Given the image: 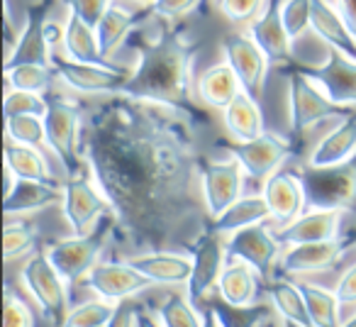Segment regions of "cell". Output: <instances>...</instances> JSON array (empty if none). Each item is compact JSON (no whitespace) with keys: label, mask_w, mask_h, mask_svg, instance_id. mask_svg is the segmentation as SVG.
I'll use <instances>...</instances> for the list:
<instances>
[{"label":"cell","mask_w":356,"mask_h":327,"mask_svg":"<svg viewBox=\"0 0 356 327\" xmlns=\"http://www.w3.org/2000/svg\"><path fill=\"white\" fill-rule=\"evenodd\" d=\"M249 32H252V37L259 42V47L266 51L271 64H286V61H291L293 45H296V42L288 35L286 25H283V17H281V8H278L276 3H268L266 10L254 22H249Z\"/></svg>","instance_id":"cb8c5ba5"},{"label":"cell","mask_w":356,"mask_h":327,"mask_svg":"<svg viewBox=\"0 0 356 327\" xmlns=\"http://www.w3.org/2000/svg\"><path fill=\"white\" fill-rule=\"evenodd\" d=\"M218 8L222 15L234 25L254 22L268 8V0H218Z\"/></svg>","instance_id":"7bdbcfd3"},{"label":"cell","mask_w":356,"mask_h":327,"mask_svg":"<svg viewBox=\"0 0 356 327\" xmlns=\"http://www.w3.org/2000/svg\"><path fill=\"white\" fill-rule=\"evenodd\" d=\"M222 147L225 152L242 161L244 171L252 179H266L268 174L281 169L293 154V144L286 137L276 132H266V129L254 139H232Z\"/></svg>","instance_id":"7c38bea8"},{"label":"cell","mask_w":356,"mask_h":327,"mask_svg":"<svg viewBox=\"0 0 356 327\" xmlns=\"http://www.w3.org/2000/svg\"><path fill=\"white\" fill-rule=\"evenodd\" d=\"M281 17L293 42L300 40L305 32L312 30V0H283Z\"/></svg>","instance_id":"60d3db41"},{"label":"cell","mask_w":356,"mask_h":327,"mask_svg":"<svg viewBox=\"0 0 356 327\" xmlns=\"http://www.w3.org/2000/svg\"><path fill=\"white\" fill-rule=\"evenodd\" d=\"M312 32L330 49L356 59V32L344 17V13L332 0H312Z\"/></svg>","instance_id":"603a6c76"},{"label":"cell","mask_w":356,"mask_h":327,"mask_svg":"<svg viewBox=\"0 0 356 327\" xmlns=\"http://www.w3.org/2000/svg\"><path fill=\"white\" fill-rule=\"evenodd\" d=\"M64 200V184L59 181H37V179H17L15 189L3 196V215H35L42 210L59 205Z\"/></svg>","instance_id":"7402d4cb"},{"label":"cell","mask_w":356,"mask_h":327,"mask_svg":"<svg viewBox=\"0 0 356 327\" xmlns=\"http://www.w3.org/2000/svg\"><path fill=\"white\" fill-rule=\"evenodd\" d=\"M115 0H66L71 13L86 20L90 27H98V22L103 20V15L108 13V8L113 6Z\"/></svg>","instance_id":"ee69618b"},{"label":"cell","mask_w":356,"mask_h":327,"mask_svg":"<svg viewBox=\"0 0 356 327\" xmlns=\"http://www.w3.org/2000/svg\"><path fill=\"white\" fill-rule=\"evenodd\" d=\"M156 312L161 317V325L166 327H198L208 322L188 293H168Z\"/></svg>","instance_id":"d590c367"},{"label":"cell","mask_w":356,"mask_h":327,"mask_svg":"<svg viewBox=\"0 0 356 327\" xmlns=\"http://www.w3.org/2000/svg\"><path fill=\"white\" fill-rule=\"evenodd\" d=\"M42 147L32 144H20L15 139L6 137V166H10L17 174V179H37V181H56L51 174V166L47 164L44 154L40 152Z\"/></svg>","instance_id":"d6a6232c"},{"label":"cell","mask_w":356,"mask_h":327,"mask_svg":"<svg viewBox=\"0 0 356 327\" xmlns=\"http://www.w3.org/2000/svg\"><path fill=\"white\" fill-rule=\"evenodd\" d=\"M81 152L113 205V237L127 257L191 252L213 228L195 120L186 113L127 93L103 95L83 120Z\"/></svg>","instance_id":"6da1fadb"},{"label":"cell","mask_w":356,"mask_h":327,"mask_svg":"<svg viewBox=\"0 0 356 327\" xmlns=\"http://www.w3.org/2000/svg\"><path fill=\"white\" fill-rule=\"evenodd\" d=\"M222 54L229 61V66L234 69V74L242 81V88L247 93H252L254 98H259L266 83L268 64L271 59L266 56V51L259 47V42L252 37V32H229L222 37Z\"/></svg>","instance_id":"4fadbf2b"},{"label":"cell","mask_w":356,"mask_h":327,"mask_svg":"<svg viewBox=\"0 0 356 327\" xmlns=\"http://www.w3.org/2000/svg\"><path fill=\"white\" fill-rule=\"evenodd\" d=\"M20 278H22V286L30 291V296L40 305L47 322H51V325H66V317H69L71 310L69 291H66V283L69 281L56 271L47 249L27 257L25 266L20 271Z\"/></svg>","instance_id":"5b68a950"},{"label":"cell","mask_w":356,"mask_h":327,"mask_svg":"<svg viewBox=\"0 0 356 327\" xmlns=\"http://www.w3.org/2000/svg\"><path fill=\"white\" fill-rule=\"evenodd\" d=\"M49 100L44 93H35V90H20V88H8L6 86V100H3V110L8 115H40L44 118Z\"/></svg>","instance_id":"ab89813d"},{"label":"cell","mask_w":356,"mask_h":327,"mask_svg":"<svg viewBox=\"0 0 356 327\" xmlns=\"http://www.w3.org/2000/svg\"><path fill=\"white\" fill-rule=\"evenodd\" d=\"M266 220H271V208H268V200L261 191V193L239 196L225 213L213 218V230H218V232H222L227 237V234L239 232V230L249 228V225L266 223Z\"/></svg>","instance_id":"83f0119b"},{"label":"cell","mask_w":356,"mask_h":327,"mask_svg":"<svg viewBox=\"0 0 356 327\" xmlns=\"http://www.w3.org/2000/svg\"><path fill=\"white\" fill-rule=\"evenodd\" d=\"M264 196L268 200L271 220L276 223V228L288 225L291 220H296L298 215L307 210V189L302 171L276 169L273 174L266 176Z\"/></svg>","instance_id":"9a60e30c"},{"label":"cell","mask_w":356,"mask_h":327,"mask_svg":"<svg viewBox=\"0 0 356 327\" xmlns=\"http://www.w3.org/2000/svg\"><path fill=\"white\" fill-rule=\"evenodd\" d=\"M356 157V110L339 120L307 157L310 166H334Z\"/></svg>","instance_id":"4316f807"},{"label":"cell","mask_w":356,"mask_h":327,"mask_svg":"<svg viewBox=\"0 0 356 327\" xmlns=\"http://www.w3.org/2000/svg\"><path fill=\"white\" fill-rule=\"evenodd\" d=\"M259 278L261 276H259V271L252 264L232 257L218 281V296L229 308H249L257 303L259 291H261Z\"/></svg>","instance_id":"d4e9b609"},{"label":"cell","mask_w":356,"mask_h":327,"mask_svg":"<svg viewBox=\"0 0 356 327\" xmlns=\"http://www.w3.org/2000/svg\"><path fill=\"white\" fill-rule=\"evenodd\" d=\"M86 286L100 298L120 303L124 298L139 296L156 283L134 269L127 259H113V262H98L86 276Z\"/></svg>","instance_id":"5bb4252c"},{"label":"cell","mask_w":356,"mask_h":327,"mask_svg":"<svg viewBox=\"0 0 356 327\" xmlns=\"http://www.w3.org/2000/svg\"><path fill=\"white\" fill-rule=\"evenodd\" d=\"M51 66H54L56 76L61 83H66L71 90L83 95H115L124 88L129 74L132 71L113 66L108 61L95 64V61H79L71 56H51Z\"/></svg>","instance_id":"9c48e42d"},{"label":"cell","mask_w":356,"mask_h":327,"mask_svg":"<svg viewBox=\"0 0 356 327\" xmlns=\"http://www.w3.org/2000/svg\"><path fill=\"white\" fill-rule=\"evenodd\" d=\"M229 257H237L242 262L252 264L261 278H268L273 266L278 264L283 252V244L276 239V234L266 228L264 223L249 225L239 232L229 234L227 239Z\"/></svg>","instance_id":"2e32d148"},{"label":"cell","mask_w":356,"mask_h":327,"mask_svg":"<svg viewBox=\"0 0 356 327\" xmlns=\"http://www.w3.org/2000/svg\"><path fill=\"white\" fill-rule=\"evenodd\" d=\"M115 310H118V303L108 301V298H90V301H83L79 305H74L69 310V317H66V325L71 327H108L115 317Z\"/></svg>","instance_id":"74e56055"},{"label":"cell","mask_w":356,"mask_h":327,"mask_svg":"<svg viewBox=\"0 0 356 327\" xmlns=\"http://www.w3.org/2000/svg\"><path fill=\"white\" fill-rule=\"evenodd\" d=\"M356 105L334 103L315 81L302 71H293L288 83V125L293 134L307 132L325 120H341L354 113Z\"/></svg>","instance_id":"277c9868"},{"label":"cell","mask_w":356,"mask_h":327,"mask_svg":"<svg viewBox=\"0 0 356 327\" xmlns=\"http://www.w3.org/2000/svg\"><path fill=\"white\" fill-rule=\"evenodd\" d=\"M307 189V205L332 208L341 213L356 210V157L334 166H310L302 169Z\"/></svg>","instance_id":"8992f818"},{"label":"cell","mask_w":356,"mask_h":327,"mask_svg":"<svg viewBox=\"0 0 356 327\" xmlns=\"http://www.w3.org/2000/svg\"><path fill=\"white\" fill-rule=\"evenodd\" d=\"M129 45L137 54V66L120 93L176 108L198 122L203 115L195 90L198 76L193 74L198 40L188 27L149 10L147 22L132 32Z\"/></svg>","instance_id":"7a4b0ae2"},{"label":"cell","mask_w":356,"mask_h":327,"mask_svg":"<svg viewBox=\"0 0 356 327\" xmlns=\"http://www.w3.org/2000/svg\"><path fill=\"white\" fill-rule=\"evenodd\" d=\"M334 291H337V296H339L341 310L349 305H356V262L339 276Z\"/></svg>","instance_id":"bcb514c9"},{"label":"cell","mask_w":356,"mask_h":327,"mask_svg":"<svg viewBox=\"0 0 356 327\" xmlns=\"http://www.w3.org/2000/svg\"><path fill=\"white\" fill-rule=\"evenodd\" d=\"M300 71L310 76L334 103L356 105V59L337 49H330L322 64Z\"/></svg>","instance_id":"ac0fdd59"},{"label":"cell","mask_w":356,"mask_h":327,"mask_svg":"<svg viewBox=\"0 0 356 327\" xmlns=\"http://www.w3.org/2000/svg\"><path fill=\"white\" fill-rule=\"evenodd\" d=\"M341 210L332 208H312L307 205L305 213H300L296 220H291L288 225L273 230L276 239L283 247L291 244H302V242H320V239H332L337 234H341Z\"/></svg>","instance_id":"d6986e66"},{"label":"cell","mask_w":356,"mask_h":327,"mask_svg":"<svg viewBox=\"0 0 356 327\" xmlns=\"http://www.w3.org/2000/svg\"><path fill=\"white\" fill-rule=\"evenodd\" d=\"M110 237H113V218H105L88 234H71L59 242H51L47 254L66 281H81L100 262V254Z\"/></svg>","instance_id":"ba28073f"},{"label":"cell","mask_w":356,"mask_h":327,"mask_svg":"<svg viewBox=\"0 0 356 327\" xmlns=\"http://www.w3.org/2000/svg\"><path fill=\"white\" fill-rule=\"evenodd\" d=\"M132 3H137V6H149V8H152L154 3H156V0H132Z\"/></svg>","instance_id":"681fc988"},{"label":"cell","mask_w":356,"mask_h":327,"mask_svg":"<svg viewBox=\"0 0 356 327\" xmlns=\"http://www.w3.org/2000/svg\"><path fill=\"white\" fill-rule=\"evenodd\" d=\"M124 259L156 286H186L193 269V254L184 249H154Z\"/></svg>","instance_id":"ffe728a7"},{"label":"cell","mask_w":356,"mask_h":327,"mask_svg":"<svg viewBox=\"0 0 356 327\" xmlns=\"http://www.w3.org/2000/svg\"><path fill=\"white\" fill-rule=\"evenodd\" d=\"M351 244L349 234L332 239H320V242H302L291 244L286 252L281 254V269L286 273H317L327 271V269L337 266L341 257H344L346 247Z\"/></svg>","instance_id":"e0dca14e"},{"label":"cell","mask_w":356,"mask_h":327,"mask_svg":"<svg viewBox=\"0 0 356 327\" xmlns=\"http://www.w3.org/2000/svg\"><path fill=\"white\" fill-rule=\"evenodd\" d=\"M195 90H198L200 103L208 105L210 110H225L234 100V95L242 90V81L234 74L229 61L225 59L200 71L195 79Z\"/></svg>","instance_id":"484cf974"},{"label":"cell","mask_w":356,"mask_h":327,"mask_svg":"<svg viewBox=\"0 0 356 327\" xmlns=\"http://www.w3.org/2000/svg\"><path fill=\"white\" fill-rule=\"evenodd\" d=\"M3 74H6L8 88L47 93L51 81H54L56 71H54V66H47V64H15V66L3 69Z\"/></svg>","instance_id":"8d00e7d4"},{"label":"cell","mask_w":356,"mask_h":327,"mask_svg":"<svg viewBox=\"0 0 356 327\" xmlns=\"http://www.w3.org/2000/svg\"><path fill=\"white\" fill-rule=\"evenodd\" d=\"M98 40H100V49H103V56L110 59L115 51L122 49L124 42H129L132 32L137 30V17L122 8L120 3H113L108 8V13L103 15V20L98 22Z\"/></svg>","instance_id":"1f68e13d"},{"label":"cell","mask_w":356,"mask_h":327,"mask_svg":"<svg viewBox=\"0 0 356 327\" xmlns=\"http://www.w3.org/2000/svg\"><path fill=\"white\" fill-rule=\"evenodd\" d=\"M6 137L15 139V142H20V144L42 147V144H47L44 118H40V115H8Z\"/></svg>","instance_id":"f35d334b"},{"label":"cell","mask_w":356,"mask_h":327,"mask_svg":"<svg viewBox=\"0 0 356 327\" xmlns=\"http://www.w3.org/2000/svg\"><path fill=\"white\" fill-rule=\"evenodd\" d=\"M51 0H44V3H37V6L27 8V17L25 25H22V35L20 42H17V49L13 54V59L8 64H3V69L15 64H47L51 66V42L49 35H47V13H49Z\"/></svg>","instance_id":"44dd1931"},{"label":"cell","mask_w":356,"mask_h":327,"mask_svg":"<svg viewBox=\"0 0 356 327\" xmlns=\"http://www.w3.org/2000/svg\"><path fill=\"white\" fill-rule=\"evenodd\" d=\"M337 8L344 13V17L349 20V25L356 32V0H337Z\"/></svg>","instance_id":"c3c4849f"},{"label":"cell","mask_w":356,"mask_h":327,"mask_svg":"<svg viewBox=\"0 0 356 327\" xmlns=\"http://www.w3.org/2000/svg\"><path fill=\"white\" fill-rule=\"evenodd\" d=\"M35 315H32L30 305L17 296L10 288V283H6L3 288V325L6 327H32L35 325Z\"/></svg>","instance_id":"b9f144b4"},{"label":"cell","mask_w":356,"mask_h":327,"mask_svg":"<svg viewBox=\"0 0 356 327\" xmlns=\"http://www.w3.org/2000/svg\"><path fill=\"white\" fill-rule=\"evenodd\" d=\"M222 122L232 139H254L264 132V115L259 98L247 90H239L234 100L222 110Z\"/></svg>","instance_id":"f1b7e54d"},{"label":"cell","mask_w":356,"mask_h":327,"mask_svg":"<svg viewBox=\"0 0 356 327\" xmlns=\"http://www.w3.org/2000/svg\"><path fill=\"white\" fill-rule=\"evenodd\" d=\"M268 298H271L276 312L283 317V322L288 325H298V327H310L312 317L307 310L305 296H302L300 283L288 281V278H273L266 286Z\"/></svg>","instance_id":"4dcf8cb0"},{"label":"cell","mask_w":356,"mask_h":327,"mask_svg":"<svg viewBox=\"0 0 356 327\" xmlns=\"http://www.w3.org/2000/svg\"><path fill=\"white\" fill-rule=\"evenodd\" d=\"M61 47H64L66 56H71V59L95 61V64L108 61L103 56V49H100L98 30L90 27L86 20H81V17L71 10L64 22V40H61Z\"/></svg>","instance_id":"f546056e"},{"label":"cell","mask_w":356,"mask_h":327,"mask_svg":"<svg viewBox=\"0 0 356 327\" xmlns=\"http://www.w3.org/2000/svg\"><path fill=\"white\" fill-rule=\"evenodd\" d=\"M49 108L44 115V127H47V144L56 154V159L64 166L66 176L79 174L81 161H83V152H81V139H83V108L79 100L69 98V95H47Z\"/></svg>","instance_id":"3957f363"},{"label":"cell","mask_w":356,"mask_h":327,"mask_svg":"<svg viewBox=\"0 0 356 327\" xmlns=\"http://www.w3.org/2000/svg\"><path fill=\"white\" fill-rule=\"evenodd\" d=\"M242 161L229 154L225 161L203 157L200 159V189L208 205V213L218 218L229 208L239 196H244V179H247Z\"/></svg>","instance_id":"8fae6325"},{"label":"cell","mask_w":356,"mask_h":327,"mask_svg":"<svg viewBox=\"0 0 356 327\" xmlns=\"http://www.w3.org/2000/svg\"><path fill=\"white\" fill-rule=\"evenodd\" d=\"M37 237H40V230L30 220H25V215L6 218V228H3V257H6V262L35 254Z\"/></svg>","instance_id":"e575fe53"},{"label":"cell","mask_w":356,"mask_h":327,"mask_svg":"<svg viewBox=\"0 0 356 327\" xmlns=\"http://www.w3.org/2000/svg\"><path fill=\"white\" fill-rule=\"evenodd\" d=\"M61 213H64V220L69 223L74 234H88L105 218H113V205L105 198L100 186L95 184L90 169L88 174L81 169L79 174L66 176Z\"/></svg>","instance_id":"52a82bcc"},{"label":"cell","mask_w":356,"mask_h":327,"mask_svg":"<svg viewBox=\"0 0 356 327\" xmlns=\"http://www.w3.org/2000/svg\"><path fill=\"white\" fill-rule=\"evenodd\" d=\"M305 296L307 310H310L315 327H334L341 325V303L337 291L320 286V283H300Z\"/></svg>","instance_id":"836d02e7"},{"label":"cell","mask_w":356,"mask_h":327,"mask_svg":"<svg viewBox=\"0 0 356 327\" xmlns=\"http://www.w3.org/2000/svg\"><path fill=\"white\" fill-rule=\"evenodd\" d=\"M200 6V0H156L149 10L156 13V15L171 17V20H181L188 13H193Z\"/></svg>","instance_id":"f6af8a7d"},{"label":"cell","mask_w":356,"mask_h":327,"mask_svg":"<svg viewBox=\"0 0 356 327\" xmlns=\"http://www.w3.org/2000/svg\"><path fill=\"white\" fill-rule=\"evenodd\" d=\"M191 254H193V269H191V278L186 283V293L193 298L195 305H200L213 296V291H218V281L227 266L229 249L225 242V234L210 228L195 242Z\"/></svg>","instance_id":"30bf717a"},{"label":"cell","mask_w":356,"mask_h":327,"mask_svg":"<svg viewBox=\"0 0 356 327\" xmlns=\"http://www.w3.org/2000/svg\"><path fill=\"white\" fill-rule=\"evenodd\" d=\"M344 325H351V327H356V312H354V315H349V317H346V320H344Z\"/></svg>","instance_id":"f907efd6"},{"label":"cell","mask_w":356,"mask_h":327,"mask_svg":"<svg viewBox=\"0 0 356 327\" xmlns=\"http://www.w3.org/2000/svg\"><path fill=\"white\" fill-rule=\"evenodd\" d=\"M6 59L3 64L13 59L17 49V42H20V35H22V27H15V17H13V10H10V0H6Z\"/></svg>","instance_id":"7dc6e473"},{"label":"cell","mask_w":356,"mask_h":327,"mask_svg":"<svg viewBox=\"0 0 356 327\" xmlns=\"http://www.w3.org/2000/svg\"><path fill=\"white\" fill-rule=\"evenodd\" d=\"M349 239H351V244H356V228L349 230Z\"/></svg>","instance_id":"816d5d0a"}]
</instances>
